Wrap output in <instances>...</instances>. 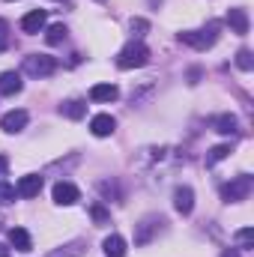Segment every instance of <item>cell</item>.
Segmentation results:
<instances>
[{"label": "cell", "instance_id": "obj_1", "mask_svg": "<svg viewBox=\"0 0 254 257\" xmlns=\"http://www.w3.org/2000/svg\"><path fill=\"white\" fill-rule=\"evenodd\" d=\"M180 42L191 45L194 51H206V48H212V45L218 42V24L212 21V24L203 27V30H183V33H180Z\"/></svg>", "mask_w": 254, "mask_h": 257}, {"label": "cell", "instance_id": "obj_2", "mask_svg": "<svg viewBox=\"0 0 254 257\" xmlns=\"http://www.w3.org/2000/svg\"><path fill=\"white\" fill-rule=\"evenodd\" d=\"M251 189H254V180L248 177V174H239V177H233L230 183H224V186H221V200H224V203L248 200Z\"/></svg>", "mask_w": 254, "mask_h": 257}, {"label": "cell", "instance_id": "obj_3", "mask_svg": "<svg viewBox=\"0 0 254 257\" xmlns=\"http://www.w3.org/2000/svg\"><path fill=\"white\" fill-rule=\"evenodd\" d=\"M147 60H150V48L144 42H129L126 48L117 54V66L120 69H141V66H147Z\"/></svg>", "mask_w": 254, "mask_h": 257}, {"label": "cell", "instance_id": "obj_4", "mask_svg": "<svg viewBox=\"0 0 254 257\" xmlns=\"http://www.w3.org/2000/svg\"><path fill=\"white\" fill-rule=\"evenodd\" d=\"M165 227V218L162 215H147L141 218V224H135V245H150Z\"/></svg>", "mask_w": 254, "mask_h": 257}, {"label": "cell", "instance_id": "obj_5", "mask_svg": "<svg viewBox=\"0 0 254 257\" xmlns=\"http://www.w3.org/2000/svg\"><path fill=\"white\" fill-rule=\"evenodd\" d=\"M54 69H57V60L48 57V54H30V57H24V75H30V78H48Z\"/></svg>", "mask_w": 254, "mask_h": 257}, {"label": "cell", "instance_id": "obj_6", "mask_svg": "<svg viewBox=\"0 0 254 257\" xmlns=\"http://www.w3.org/2000/svg\"><path fill=\"white\" fill-rule=\"evenodd\" d=\"M45 24H48V12H45V9H30V12L21 18V30H24V33H30V36L42 33V30H45Z\"/></svg>", "mask_w": 254, "mask_h": 257}, {"label": "cell", "instance_id": "obj_7", "mask_svg": "<svg viewBox=\"0 0 254 257\" xmlns=\"http://www.w3.org/2000/svg\"><path fill=\"white\" fill-rule=\"evenodd\" d=\"M27 111H9V114H3V120H0V128L6 132V135H18V132H24L27 126Z\"/></svg>", "mask_w": 254, "mask_h": 257}, {"label": "cell", "instance_id": "obj_8", "mask_svg": "<svg viewBox=\"0 0 254 257\" xmlns=\"http://www.w3.org/2000/svg\"><path fill=\"white\" fill-rule=\"evenodd\" d=\"M114 128H117V120H114L111 114H96V117L90 120V132H93L96 138H111Z\"/></svg>", "mask_w": 254, "mask_h": 257}, {"label": "cell", "instance_id": "obj_9", "mask_svg": "<svg viewBox=\"0 0 254 257\" xmlns=\"http://www.w3.org/2000/svg\"><path fill=\"white\" fill-rule=\"evenodd\" d=\"M174 206H177L180 215H191V209H194V192H191L189 186H177L174 189Z\"/></svg>", "mask_w": 254, "mask_h": 257}, {"label": "cell", "instance_id": "obj_10", "mask_svg": "<svg viewBox=\"0 0 254 257\" xmlns=\"http://www.w3.org/2000/svg\"><path fill=\"white\" fill-rule=\"evenodd\" d=\"M51 197H54V203L57 206H72V203H78V189L72 186V183H57L54 186V192H51Z\"/></svg>", "mask_w": 254, "mask_h": 257}, {"label": "cell", "instance_id": "obj_11", "mask_svg": "<svg viewBox=\"0 0 254 257\" xmlns=\"http://www.w3.org/2000/svg\"><path fill=\"white\" fill-rule=\"evenodd\" d=\"M15 192H18V197H36V194L42 192V177H39V174L21 177L18 186H15Z\"/></svg>", "mask_w": 254, "mask_h": 257}, {"label": "cell", "instance_id": "obj_12", "mask_svg": "<svg viewBox=\"0 0 254 257\" xmlns=\"http://www.w3.org/2000/svg\"><path fill=\"white\" fill-rule=\"evenodd\" d=\"M227 24H230V30H233L236 36H245V33H248V12L239 9V6H233V9L227 12Z\"/></svg>", "mask_w": 254, "mask_h": 257}, {"label": "cell", "instance_id": "obj_13", "mask_svg": "<svg viewBox=\"0 0 254 257\" xmlns=\"http://www.w3.org/2000/svg\"><path fill=\"white\" fill-rule=\"evenodd\" d=\"M21 87H24V81L18 72H0V96H15V93H21Z\"/></svg>", "mask_w": 254, "mask_h": 257}, {"label": "cell", "instance_id": "obj_14", "mask_svg": "<svg viewBox=\"0 0 254 257\" xmlns=\"http://www.w3.org/2000/svg\"><path fill=\"white\" fill-rule=\"evenodd\" d=\"M102 248H105V257H126V239L120 236V233H111V236H105V242H102Z\"/></svg>", "mask_w": 254, "mask_h": 257}, {"label": "cell", "instance_id": "obj_15", "mask_svg": "<svg viewBox=\"0 0 254 257\" xmlns=\"http://www.w3.org/2000/svg\"><path fill=\"white\" fill-rule=\"evenodd\" d=\"M117 96H120V90L114 84H96V87H90V99L93 102H114Z\"/></svg>", "mask_w": 254, "mask_h": 257}, {"label": "cell", "instance_id": "obj_16", "mask_svg": "<svg viewBox=\"0 0 254 257\" xmlns=\"http://www.w3.org/2000/svg\"><path fill=\"white\" fill-rule=\"evenodd\" d=\"M9 245H12L15 251H30V248H33L30 233H27L24 227H12V230H9Z\"/></svg>", "mask_w": 254, "mask_h": 257}, {"label": "cell", "instance_id": "obj_17", "mask_svg": "<svg viewBox=\"0 0 254 257\" xmlns=\"http://www.w3.org/2000/svg\"><path fill=\"white\" fill-rule=\"evenodd\" d=\"M84 251H87V242H84V239H72L69 245L54 248L48 257H84Z\"/></svg>", "mask_w": 254, "mask_h": 257}, {"label": "cell", "instance_id": "obj_18", "mask_svg": "<svg viewBox=\"0 0 254 257\" xmlns=\"http://www.w3.org/2000/svg\"><path fill=\"white\" fill-rule=\"evenodd\" d=\"M60 114H63V117H69V120H81V117L87 114V105H84L81 99H69V102H63V105H60Z\"/></svg>", "mask_w": 254, "mask_h": 257}, {"label": "cell", "instance_id": "obj_19", "mask_svg": "<svg viewBox=\"0 0 254 257\" xmlns=\"http://www.w3.org/2000/svg\"><path fill=\"white\" fill-rule=\"evenodd\" d=\"M212 128H215L218 135H233V132H236V117H233V114H218V117L212 120Z\"/></svg>", "mask_w": 254, "mask_h": 257}, {"label": "cell", "instance_id": "obj_20", "mask_svg": "<svg viewBox=\"0 0 254 257\" xmlns=\"http://www.w3.org/2000/svg\"><path fill=\"white\" fill-rule=\"evenodd\" d=\"M227 156H230V144H218V147H212V150L206 153V168H212V165L224 162Z\"/></svg>", "mask_w": 254, "mask_h": 257}, {"label": "cell", "instance_id": "obj_21", "mask_svg": "<svg viewBox=\"0 0 254 257\" xmlns=\"http://www.w3.org/2000/svg\"><path fill=\"white\" fill-rule=\"evenodd\" d=\"M66 33H69V30H66L63 24H51L48 33H45V42H48V45H60L66 39Z\"/></svg>", "mask_w": 254, "mask_h": 257}, {"label": "cell", "instance_id": "obj_22", "mask_svg": "<svg viewBox=\"0 0 254 257\" xmlns=\"http://www.w3.org/2000/svg\"><path fill=\"white\" fill-rule=\"evenodd\" d=\"M236 242H239V248L251 251V248H254V230H251V227H242V230H236Z\"/></svg>", "mask_w": 254, "mask_h": 257}, {"label": "cell", "instance_id": "obj_23", "mask_svg": "<svg viewBox=\"0 0 254 257\" xmlns=\"http://www.w3.org/2000/svg\"><path fill=\"white\" fill-rule=\"evenodd\" d=\"M236 66H239L242 72H251L254 69V54L248 51V48H242V51L236 54Z\"/></svg>", "mask_w": 254, "mask_h": 257}, {"label": "cell", "instance_id": "obj_24", "mask_svg": "<svg viewBox=\"0 0 254 257\" xmlns=\"http://www.w3.org/2000/svg\"><path fill=\"white\" fill-rule=\"evenodd\" d=\"M90 215H93L96 224H108V221H111V215H108V209H105L102 203H93V206H90Z\"/></svg>", "mask_w": 254, "mask_h": 257}, {"label": "cell", "instance_id": "obj_25", "mask_svg": "<svg viewBox=\"0 0 254 257\" xmlns=\"http://www.w3.org/2000/svg\"><path fill=\"white\" fill-rule=\"evenodd\" d=\"M18 197V192H15V186H9L3 177H0V203H12Z\"/></svg>", "mask_w": 254, "mask_h": 257}, {"label": "cell", "instance_id": "obj_26", "mask_svg": "<svg viewBox=\"0 0 254 257\" xmlns=\"http://www.w3.org/2000/svg\"><path fill=\"white\" fill-rule=\"evenodd\" d=\"M6 48H9V24L0 18V54H3Z\"/></svg>", "mask_w": 254, "mask_h": 257}, {"label": "cell", "instance_id": "obj_27", "mask_svg": "<svg viewBox=\"0 0 254 257\" xmlns=\"http://www.w3.org/2000/svg\"><path fill=\"white\" fill-rule=\"evenodd\" d=\"M129 27H132V33H135V30H138V33H144V30H147L150 24H147L144 18H132V24H129Z\"/></svg>", "mask_w": 254, "mask_h": 257}, {"label": "cell", "instance_id": "obj_28", "mask_svg": "<svg viewBox=\"0 0 254 257\" xmlns=\"http://www.w3.org/2000/svg\"><path fill=\"white\" fill-rule=\"evenodd\" d=\"M6 171H9V159H6V156H0V177H3Z\"/></svg>", "mask_w": 254, "mask_h": 257}, {"label": "cell", "instance_id": "obj_29", "mask_svg": "<svg viewBox=\"0 0 254 257\" xmlns=\"http://www.w3.org/2000/svg\"><path fill=\"white\" fill-rule=\"evenodd\" d=\"M221 257H239V251H236V248H224V251H221Z\"/></svg>", "mask_w": 254, "mask_h": 257}, {"label": "cell", "instance_id": "obj_30", "mask_svg": "<svg viewBox=\"0 0 254 257\" xmlns=\"http://www.w3.org/2000/svg\"><path fill=\"white\" fill-rule=\"evenodd\" d=\"M0 257H9V248H6L3 242H0Z\"/></svg>", "mask_w": 254, "mask_h": 257}, {"label": "cell", "instance_id": "obj_31", "mask_svg": "<svg viewBox=\"0 0 254 257\" xmlns=\"http://www.w3.org/2000/svg\"><path fill=\"white\" fill-rule=\"evenodd\" d=\"M96 3H102V0H96Z\"/></svg>", "mask_w": 254, "mask_h": 257}]
</instances>
